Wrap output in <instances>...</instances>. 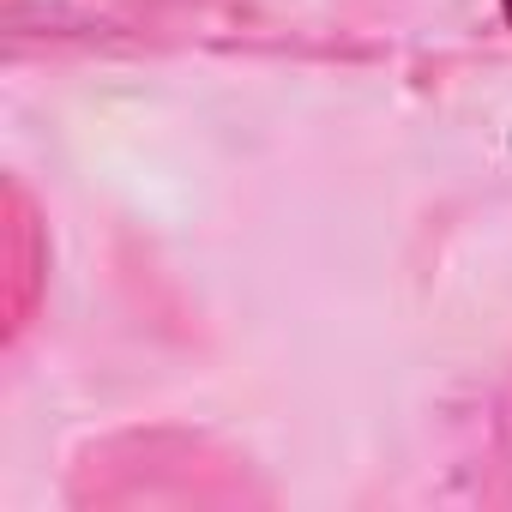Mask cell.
Segmentation results:
<instances>
[{
  "label": "cell",
  "mask_w": 512,
  "mask_h": 512,
  "mask_svg": "<svg viewBox=\"0 0 512 512\" xmlns=\"http://www.w3.org/2000/svg\"><path fill=\"white\" fill-rule=\"evenodd\" d=\"M506 19H512V0H506Z\"/></svg>",
  "instance_id": "6da1fadb"
}]
</instances>
